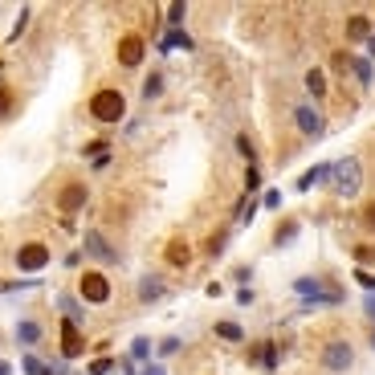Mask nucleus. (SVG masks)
I'll list each match as a JSON object with an SVG mask.
<instances>
[{
	"label": "nucleus",
	"mask_w": 375,
	"mask_h": 375,
	"mask_svg": "<svg viewBox=\"0 0 375 375\" xmlns=\"http://www.w3.org/2000/svg\"><path fill=\"white\" fill-rule=\"evenodd\" d=\"M330 192L339 200H355L363 192V164L355 155H343V160L330 164Z\"/></svg>",
	"instance_id": "f257e3e1"
},
{
	"label": "nucleus",
	"mask_w": 375,
	"mask_h": 375,
	"mask_svg": "<svg viewBox=\"0 0 375 375\" xmlns=\"http://www.w3.org/2000/svg\"><path fill=\"white\" fill-rule=\"evenodd\" d=\"M122 115H127V94L118 90V86H102V90L90 94V118L94 122L115 127V122H122Z\"/></svg>",
	"instance_id": "f03ea898"
},
{
	"label": "nucleus",
	"mask_w": 375,
	"mask_h": 375,
	"mask_svg": "<svg viewBox=\"0 0 375 375\" xmlns=\"http://www.w3.org/2000/svg\"><path fill=\"white\" fill-rule=\"evenodd\" d=\"M111 294H115V290H111V278H106L102 269H86V274L78 278V298L86 306H106Z\"/></svg>",
	"instance_id": "7ed1b4c3"
},
{
	"label": "nucleus",
	"mask_w": 375,
	"mask_h": 375,
	"mask_svg": "<svg viewBox=\"0 0 375 375\" xmlns=\"http://www.w3.org/2000/svg\"><path fill=\"white\" fill-rule=\"evenodd\" d=\"M323 367L334 372V375L351 372L355 367V347L347 339H327V343H323Z\"/></svg>",
	"instance_id": "20e7f679"
},
{
	"label": "nucleus",
	"mask_w": 375,
	"mask_h": 375,
	"mask_svg": "<svg viewBox=\"0 0 375 375\" xmlns=\"http://www.w3.org/2000/svg\"><path fill=\"white\" fill-rule=\"evenodd\" d=\"M13 261H17V269H21V274H29V278H33V274H41V269H45L53 257H49V245H45V241H24Z\"/></svg>",
	"instance_id": "39448f33"
},
{
	"label": "nucleus",
	"mask_w": 375,
	"mask_h": 375,
	"mask_svg": "<svg viewBox=\"0 0 375 375\" xmlns=\"http://www.w3.org/2000/svg\"><path fill=\"white\" fill-rule=\"evenodd\" d=\"M115 57H118V66H122V70H139L143 57H147V37H143V33H127V37L118 41Z\"/></svg>",
	"instance_id": "423d86ee"
},
{
	"label": "nucleus",
	"mask_w": 375,
	"mask_h": 375,
	"mask_svg": "<svg viewBox=\"0 0 375 375\" xmlns=\"http://www.w3.org/2000/svg\"><path fill=\"white\" fill-rule=\"evenodd\" d=\"M294 127H298V135H302V139L314 143V139H323V131H327V118L318 115L310 102H298V106H294Z\"/></svg>",
	"instance_id": "0eeeda50"
},
{
	"label": "nucleus",
	"mask_w": 375,
	"mask_h": 375,
	"mask_svg": "<svg viewBox=\"0 0 375 375\" xmlns=\"http://www.w3.org/2000/svg\"><path fill=\"white\" fill-rule=\"evenodd\" d=\"M82 253H86V257H94L98 261V265H118V249L115 245H111V241H106V236L98 233V229H90V233L82 236Z\"/></svg>",
	"instance_id": "6e6552de"
},
{
	"label": "nucleus",
	"mask_w": 375,
	"mask_h": 375,
	"mask_svg": "<svg viewBox=\"0 0 375 375\" xmlns=\"http://www.w3.org/2000/svg\"><path fill=\"white\" fill-rule=\"evenodd\" d=\"M86 200H90V188L82 184V180H66L62 192H57V212H62V216H73L78 208H86Z\"/></svg>",
	"instance_id": "1a4fd4ad"
},
{
	"label": "nucleus",
	"mask_w": 375,
	"mask_h": 375,
	"mask_svg": "<svg viewBox=\"0 0 375 375\" xmlns=\"http://www.w3.org/2000/svg\"><path fill=\"white\" fill-rule=\"evenodd\" d=\"M249 363H253V367H265V372H278L281 347L274 343V339H261V343H253V347H249Z\"/></svg>",
	"instance_id": "9d476101"
},
{
	"label": "nucleus",
	"mask_w": 375,
	"mask_h": 375,
	"mask_svg": "<svg viewBox=\"0 0 375 375\" xmlns=\"http://www.w3.org/2000/svg\"><path fill=\"white\" fill-rule=\"evenodd\" d=\"M78 355H86V334H82L78 323H66V318H62V359L70 363Z\"/></svg>",
	"instance_id": "9b49d317"
},
{
	"label": "nucleus",
	"mask_w": 375,
	"mask_h": 375,
	"mask_svg": "<svg viewBox=\"0 0 375 375\" xmlns=\"http://www.w3.org/2000/svg\"><path fill=\"white\" fill-rule=\"evenodd\" d=\"M164 261L171 269H188V265H192V245H188L184 236H171L164 245Z\"/></svg>",
	"instance_id": "f8f14e48"
},
{
	"label": "nucleus",
	"mask_w": 375,
	"mask_h": 375,
	"mask_svg": "<svg viewBox=\"0 0 375 375\" xmlns=\"http://www.w3.org/2000/svg\"><path fill=\"white\" fill-rule=\"evenodd\" d=\"M160 298H167L164 274H143V278H139V302L151 306V302H160Z\"/></svg>",
	"instance_id": "ddd939ff"
},
{
	"label": "nucleus",
	"mask_w": 375,
	"mask_h": 375,
	"mask_svg": "<svg viewBox=\"0 0 375 375\" xmlns=\"http://www.w3.org/2000/svg\"><path fill=\"white\" fill-rule=\"evenodd\" d=\"M57 310H62V318H66V323H78V327L86 323V302H82V298H73L70 290H62V294H57Z\"/></svg>",
	"instance_id": "4468645a"
},
{
	"label": "nucleus",
	"mask_w": 375,
	"mask_h": 375,
	"mask_svg": "<svg viewBox=\"0 0 375 375\" xmlns=\"http://www.w3.org/2000/svg\"><path fill=\"white\" fill-rule=\"evenodd\" d=\"M41 339H45V327H41L37 318H21V323H17V343H21L24 351H33Z\"/></svg>",
	"instance_id": "2eb2a0df"
},
{
	"label": "nucleus",
	"mask_w": 375,
	"mask_h": 375,
	"mask_svg": "<svg viewBox=\"0 0 375 375\" xmlns=\"http://www.w3.org/2000/svg\"><path fill=\"white\" fill-rule=\"evenodd\" d=\"M298 233H302V220H298V216H285L278 229H274V249H285V245H294V241H298Z\"/></svg>",
	"instance_id": "dca6fc26"
},
{
	"label": "nucleus",
	"mask_w": 375,
	"mask_h": 375,
	"mask_svg": "<svg viewBox=\"0 0 375 375\" xmlns=\"http://www.w3.org/2000/svg\"><path fill=\"white\" fill-rule=\"evenodd\" d=\"M171 49H184V53H192V49H196V41L188 37L184 29H167L164 37H160V53H171Z\"/></svg>",
	"instance_id": "f3484780"
},
{
	"label": "nucleus",
	"mask_w": 375,
	"mask_h": 375,
	"mask_svg": "<svg viewBox=\"0 0 375 375\" xmlns=\"http://www.w3.org/2000/svg\"><path fill=\"white\" fill-rule=\"evenodd\" d=\"M314 184H330V164H314L310 171H302L294 188H298V192H310Z\"/></svg>",
	"instance_id": "a211bd4d"
},
{
	"label": "nucleus",
	"mask_w": 375,
	"mask_h": 375,
	"mask_svg": "<svg viewBox=\"0 0 375 375\" xmlns=\"http://www.w3.org/2000/svg\"><path fill=\"white\" fill-rule=\"evenodd\" d=\"M151 351H155V343H151L147 334H139V339H131V351H127V359H131L135 367H147V363H151Z\"/></svg>",
	"instance_id": "6ab92c4d"
},
{
	"label": "nucleus",
	"mask_w": 375,
	"mask_h": 375,
	"mask_svg": "<svg viewBox=\"0 0 375 375\" xmlns=\"http://www.w3.org/2000/svg\"><path fill=\"white\" fill-rule=\"evenodd\" d=\"M306 90H310V102H327V73L318 70V66H314V70H306Z\"/></svg>",
	"instance_id": "aec40b11"
},
{
	"label": "nucleus",
	"mask_w": 375,
	"mask_h": 375,
	"mask_svg": "<svg viewBox=\"0 0 375 375\" xmlns=\"http://www.w3.org/2000/svg\"><path fill=\"white\" fill-rule=\"evenodd\" d=\"M351 73H355V82H359L363 90H372V82H375V66H372V57H351Z\"/></svg>",
	"instance_id": "412c9836"
},
{
	"label": "nucleus",
	"mask_w": 375,
	"mask_h": 375,
	"mask_svg": "<svg viewBox=\"0 0 375 375\" xmlns=\"http://www.w3.org/2000/svg\"><path fill=\"white\" fill-rule=\"evenodd\" d=\"M212 330H216V339H225V343H245V327L233 323V318H220Z\"/></svg>",
	"instance_id": "4be33fe9"
},
{
	"label": "nucleus",
	"mask_w": 375,
	"mask_h": 375,
	"mask_svg": "<svg viewBox=\"0 0 375 375\" xmlns=\"http://www.w3.org/2000/svg\"><path fill=\"white\" fill-rule=\"evenodd\" d=\"M372 29H375V24L367 21V17H351V21H347V41H363V45H367Z\"/></svg>",
	"instance_id": "5701e85b"
},
{
	"label": "nucleus",
	"mask_w": 375,
	"mask_h": 375,
	"mask_svg": "<svg viewBox=\"0 0 375 375\" xmlns=\"http://www.w3.org/2000/svg\"><path fill=\"white\" fill-rule=\"evenodd\" d=\"M21 372L24 375H57V372H53V363H45L41 355H33V351L21 359Z\"/></svg>",
	"instance_id": "b1692460"
},
{
	"label": "nucleus",
	"mask_w": 375,
	"mask_h": 375,
	"mask_svg": "<svg viewBox=\"0 0 375 375\" xmlns=\"http://www.w3.org/2000/svg\"><path fill=\"white\" fill-rule=\"evenodd\" d=\"M236 151H241V160H245L249 167H261L257 147H253V139H249V135H236Z\"/></svg>",
	"instance_id": "393cba45"
},
{
	"label": "nucleus",
	"mask_w": 375,
	"mask_h": 375,
	"mask_svg": "<svg viewBox=\"0 0 375 375\" xmlns=\"http://www.w3.org/2000/svg\"><path fill=\"white\" fill-rule=\"evenodd\" d=\"M160 94H164V73L155 70V73H147V82H143V98H147V102H155Z\"/></svg>",
	"instance_id": "a878e982"
},
{
	"label": "nucleus",
	"mask_w": 375,
	"mask_h": 375,
	"mask_svg": "<svg viewBox=\"0 0 375 375\" xmlns=\"http://www.w3.org/2000/svg\"><path fill=\"white\" fill-rule=\"evenodd\" d=\"M29 17H33V8H21V13H17V24L8 29V41H21V37H24V29H29Z\"/></svg>",
	"instance_id": "bb28decb"
},
{
	"label": "nucleus",
	"mask_w": 375,
	"mask_h": 375,
	"mask_svg": "<svg viewBox=\"0 0 375 375\" xmlns=\"http://www.w3.org/2000/svg\"><path fill=\"white\" fill-rule=\"evenodd\" d=\"M115 367H118V363L111 359V355H98V359H94L90 367H86V375H111Z\"/></svg>",
	"instance_id": "cd10ccee"
},
{
	"label": "nucleus",
	"mask_w": 375,
	"mask_h": 375,
	"mask_svg": "<svg viewBox=\"0 0 375 375\" xmlns=\"http://www.w3.org/2000/svg\"><path fill=\"white\" fill-rule=\"evenodd\" d=\"M188 4H167V29H184Z\"/></svg>",
	"instance_id": "c85d7f7f"
},
{
	"label": "nucleus",
	"mask_w": 375,
	"mask_h": 375,
	"mask_svg": "<svg viewBox=\"0 0 375 375\" xmlns=\"http://www.w3.org/2000/svg\"><path fill=\"white\" fill-rule=\"evenodd\" d=\"M225 245H229V229H220V233L208 241V261H216L220 253H225Z\"/></svg>",
	"instance_id": "c756f323"
},
{
	"label": "nucleus",
	"mask_w": 375,
	"mask_h": 375,
	"mask_svg": "<svg viewBox=\"0 0 375 375\" xmlns=\"http://www.w3.org/2000/svg\"><path fill=\"white\" fill-rule=\"evenodd\" d=\"M13 111H17V98H13V90H8L4 82H0V118H8Z\"/></svg>",
	"instance_id": "7c9ffc66"
},
{
	"label": "nucleus",
	"mask_w": 375,
	"mask_h": 375,
	"mask_svg": "<svg viewBox=\"0 0 375 375\" xmlns=\"http://www.w3.org/2000/svg\"><path fill=\"white\" fill-rule=\"evenodd\" d=\"M155 351L164 355H176V351H184V343H180V339H176V334H167V339H160V343H155Z\"/></svg>",
	"instance_id": "2f4dec72"
},
{
	"label": "nucleus",
	"mask_w": 375,
	"mask_h": 375,
	"mask_svg": "<svg viewBox=\"0 0 375 375\" xmlns=\"http://www.w3.org/2000/svg\"><path fill=\"white\" fill-rule=\"evenodd\" d=\"M359 225H363V229L375 236V200H367V204H363V212H359Z\"/></svg>",
	"instance_id": "473e14b6"
},
{
	"label": "nucleus",
	"mask_w": 375,
	"mask_h": 375,
	"mask_svg": "<svg viewBox=\"0 0 375 375\" xmlns=\"http://www.w3.org/2000/svg\"><path fill=\"white\" fill-rule=\"evenodd\" d=\"M257 188H261V167H249V171H245V192H241V196H253Z\"/></svg>",
	"instance_id": "72a5a7b5"
},
{
	"label": "nucleus",
	"mask_w": 375,
	"mask_h": 375,
	"mask_svg": "<svg viewBox=\"0 0 375 375\" xmlns=\"http://www.w3.org/2000/svg\"><path fill=\"white\" fill-rule=\"evenodd\" d=\"M355 261H359V269H367L375 261V245H355Z\"/></svg>",
	"instance_id": "f704fd0d"
},
{
	"label": "nucleus",
	"mask_w": 375,
	"mask_h": 375,
	"mask_svg": "<svg viewBox=\"0 0 375 375\" xmlns=\"http://www.w3.org/2000/svg\"><path fill=\"white\" fill-rule=\"evenodd\" d=\"M17 290H37V278H29V281H0V294H17Z\"/></svg>",
	"instance_id": "c9c22d12"
},
{
	"label": "nucleus",
	"mask_w": 375,
	"mask_h": 375,
	"mask_svg": "<svg viewBox=\"0 0 375 375\" xmlns=\"http://www.w3.org/2000/svg\"><path fill=\"white\" fill-rule=\"evenodd\" d=\"M261 204H265L269 212H278V208H281V192H278V188H265V196H261Z\"/></svg>",
	"instance_id": "e433bc0d"
},
{
	"label": "nucleus",
	"mask_w": 375,
	"mask_h": 375,
	"mask_svg": "<svg viewBox=\"0 0 375 375\" xmlns=\"http://www.w3.org/2000/svg\"><path fill=\"white\" fill-rule=\"evenodd\" d=\"M355 281H359L367 294H375V274H367V269H355Z\"/></svg>",
	"instance_id": "4c0bfd02"
},
{
	"label": "nucleus",
	"mask_w": 375,
	"mask_h": 375,
	"mask_svg": "<svg viewBox=\"0 0 375 375\" xmlns=\"http://www.w3.org/2000/svg\"><path fill=\"white\" fill-rule=\"evenodd\" d=\"M233 278H236V285H249V278H253V265H236Z\"/></svg>",
	"instance_id": "58836bf2"
},
{
	"label": "nucleus",
	"mask_w": 375,
	"mask_h": 375,
	"mask_svg": "<svg viewBox=\"0 0 375 375\" xmlns=\"http://www.w3.org/2000/svg\"><path fill=\"white\" fill-rule=\"evenodd\" d=\"M236 302H241V306H253V302H257V294H253L249 285H241V290H236Z\"/></svg>",
	"instance_id": "ea45409f"
},
{
	"label": "nucleus",
	"mask_w": 375,
	"mask_h": 375,
	"mask_svg": "<svg viewBox=\"0 0 375 375\" xmlns=\"http://www.w3.org/2000/svg\"><path fill=\"white\" fill-rule=\"evenodd\" d=\"M253 216H257V200H249V204H245V208H241V225H249V220H253Z\"/></svg>",
	"instance_id": "a19ab883"
},
{
	"label": "nucleus",
	"mask_w": 375,
	"mask_h": 375,
	"mask_svg": "<svg viewBox=\"0 0 375 375\" xmlns=\"http://www.w3.org/2000/svg\"><path fill=\"white\" fill-rule=\"evenodd\" d=\"M90 167H94V171H106V167H111V151H106V155H98V160H90Z\"/></svg>",
	"instance_id": "79ce46f5"
},
{
	"label": "nucleus",
	"mask_w": 375,
	"mask_h": 375,
	"mask_svg": "<svg viewBox=\"0 0 375 375\" xmlns=\"http://www.w3.org/2000/svg\"><path fill=\"white\" fill-rule=\"evenodd\" d=\"M82 257H86V253H82V249H73V253H66V265H70V269H78V265H82Z\"/></svg>",
	"instance_id": "37998d69"
},
{
	"label": "nucleus",
	"mask_w": 375,
	"mask_h": 375,
	"mask_svg": "<svg viewBox=\"0 0 375 375\" xmlns=\"http://www.w3.org/2000/svg\"><path fill=\"white\" fill-rule=\"evenodd\" d=\"M139 375H167V367H164V363H147Z\"/></svg>",
	"instance_id": "c03bdc74"
},
{
	"label": "nucleus",
	"mask_w": 375,
	"mask_h": 375,
	"mask_svg": "<svg viewBox=\"0 0 375 375\" xmlns=\"http://www.w3.org/2000/svg\"><path fill=\"white\" fill-rule=\"evenodd\" d=\"M363 310H367V318L375 323V294H367V298H363Z\"/></svg>",
	"instance_id": "a18cd8bd"
},
{
	"label": "nucleus",
	"mask_w": 375,
	"mask_h": 375,
	"mask_svg": "<svg viewBox=\"0 0 375 375\" xmlns=\"http://www.w3.org/2000/svg\"><path fill=\"white\" fill-rule=\"evenodd\" d=\"M367 57H372V62H375V33H372V37H367Z\"/></svg>",
	"instance_id": "49530a36"
},
{
	"label": "nucleus",
	"mask_w": 375,
	"mask_h": 375,
	"mask_svg": "<svg viewBox=\"0 0 375 375\" xmlns=\"http://www.w3.org/2000/svg\"><path fill=\"white\" fill-rule=\"evenodd\" d=\"M367 343H372V351H375V323H372V330H367Z\"/></svg>",
	"instance_id": "de8ad7c7"
},
{
	"label": "nucleus",
	"mask_w": 375,
	"mask_h": 375,
	"mask_svg": "<svg viewBox=\"0 0 375 375\" xmlns=\"http://www.w3.org/2000/svg\"><path fill=\"white\" fill-rule=\"evenodd\" d=\"M0 375H13V367H8V363H4V359H0Z\"/></svg>",
	"instance_id": "09e8293b"
}]
</instances>
